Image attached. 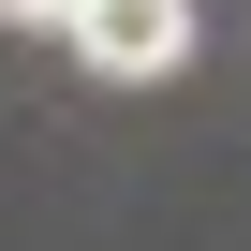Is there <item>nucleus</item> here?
<instances>
[{
    "label": "nucleus",
    "mask_w": 251,
    "mask_h": 251,
    "mask_svg": "<svg viewBox=\"0 0 251 251\" xmlns=\"http://www.w3.org/2000/svg\"><path fill=\"white\" fill-rule=\"evenodd\" d=\"M74 59L89 74H177L192 59V0H89L74 15Z\"/></svg>",
    "instance_id": "1"
},
{
    "label": "nucleus",
    "mask_w": 251,
    "mask_h": 251,
    "mask_svg": "<svg viewBox=\"0 0 251 251\" xmlns=\"http://www.w3.org/2000/svg\"><path fill=\"white\" fill-rule=\"evenodd\" d=\"M0 15H15V30H74L89 0H0Z\"/></svg>",
    "instance_id": "2"
}]
</instances>
